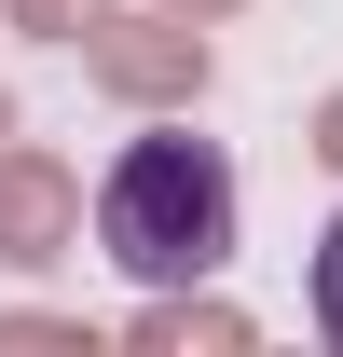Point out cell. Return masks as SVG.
<instances>
[{
  "mask_svg": "<svg viewBox=\"0 0 343 357\" xmlns=\"http://www.w3.org/2000/svg\"><path fill=\"white\" fill-rule=\"evenodd\" d=\"M96 248L137 289L220 275L234 261V165H220V137H192L178 110H165V137H124V165L96 178Z\"/></svg>",
  "mask_w": 343,
  "mask_h": 357,
  "instance_id": "1",
  "label": "cell"
},
{
  "mask_svg": "<svg viewBox=\"0 0 343 357\" xmlns=\"http://www.w3.org/2000/svg\"><path fill=\"white\" fill-rule=\"evenodd\" d=\"M83 69H96V96H124V110L165 124V110H192L220 83V42H206V14H178V0H137V14L110 0L83 28Z\"/></svg>",
  "mask_w": 343,
  "mask_h": 357,
  "instance_id": "2",
  "label": "cell"
},
{
  "mask_svg": "<svg viewBox=\"0 0 343 357\" xmlns=\"http://www.w3.org/2000/svg\"><path fill=\"white\" fill-rule=\"evenodd\" d=\"M69 248H83V178L14 137V151H0V261H14V275H55Z\"/></svg>",
  "mask_w": 343,
  "mask_h": 357,
  "instance_id": "3",
  "label": "cell"
},
{
  "mask_svg": "<svg viewBox=\"0 0 343 357\" xmlns=\"http://www.w3.org/2000/svg\"><path fill=\"white\" fill-rule=\"evenodd\" d=\"M124 344H137V357H247V344H261V316H247V303H220L206 275H192V289H151V303L124 316Z\"/></svg>",
  "mask_w": 343,
  "mask_h": 357,
  "instance_id": "4",
  "label": "cell"
},
{
  "mask_svg": "<svg viewBox=\"0 0 343 357\" xmlns=\"http://www.w3.org/2000/svg\"><path fill=\"white\" fill-rule=\"evenodd\" d=\"M96 14H110V0H0V28H14V42H83Z\"/></svg>",
  "mask_w": 343,
  "mask_h": 357,
  "instance_id": "5",
  "label": "cell"
},
{
  "mask_svg": "<svg viewBox=\"0 0 343 357\" xmlns=\"http://www.w3.org/2000/svg\"><path fill=\"white\" fill-rule=\"evenodd\" d=\"M0 357H96L83 316H0Z\"/></svg>",
  "mask_w": 343,
  "mask_h": 357,
  "instance_id": "6",
  "label": "cell"
},
{
  "mask_svg": "<svg viewBox=\"0 0 343 357\" xmlns=\"http://www.w3.org/2000/svg\"><path fill=\"white\" fill-rule=\"evenodd\" d=\"M316 330L343 344V206H330V234H316Z\"/></svg>",
  "mask_w": 343,
  "mask_h": 357,
  "instance_id": "7",
  "label": "cell"
},
{
  "mask_svg": "<svg viewBox=\"0 0 343 357\" xmlns=\"http://www.w3.org/2000/svg\"><path fill=\"white\" fill-rule=\"evenodd\" d=\"M302 151H316V165H330V178H343V83H330V96H316V110H302Z\"/></svg>",
  "mask_w": 343,
  "mask_h": 357,
  "instance_id": "8",
  "label": "cell"
},
{
  "mask_svg": "<svg viewBox=\"0 0 343 357\" xmlns=\"http://www.w3.org/2000/svg\"><path fill=\"white\" fill-rule=\"evenodd\" d=\"M178 14H206V28H220V14H247V0H178Z\"/></svg>",
  "mask_w": 343,
  "mask_h": 357,
  "instance_id": "9",
  "label": "cell"
},
{
  "mask_svg": "<svg viewBox=\"0 0 343 357\" xmlns=\"http://www.w3.org/2000/svg\"><path fill=\"white\" fill-rule=\"evenodd\" d=\"M0 151H14V83H0Z\"/></svg>",
  "mask_w": 343,
  "mask_h": 357,
  "instance_id": "10",
  "label": "cell"
}]
</instances>
